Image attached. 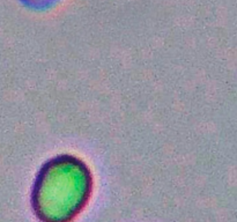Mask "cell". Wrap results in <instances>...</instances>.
<instances>
[{
    "instance_id": "1",
    "label": "cell",
    "mask_w": 237,
    "mask_h": 222,
    "mask_svg": "<svg viewBox=\"0 0 237 222\" xmlns=\"http://www.w3.org/2000/svg\"><path fill=\"white\" fill-rule=\"evenodd\" d=\"M94 189L89 164L72 153L56 154L34 178L30 205L41 222H72L87 207Z\"/></svg>"
},
{
    "instance_id": "2",
    "label": "cell",
    "mask_w": 237,
    "mask_h": 222,
    "mask_svg": "<svg viewBox=\"0 0 237 222\" xmlns=\"http://www.w3.org/2000/svg\"><path fill=\"white\" fill-rule=\"evenodd\" d=\"M23 7L34 12H44L57 6L63 0H17Z\"/></svg>"
}]
</instances>
